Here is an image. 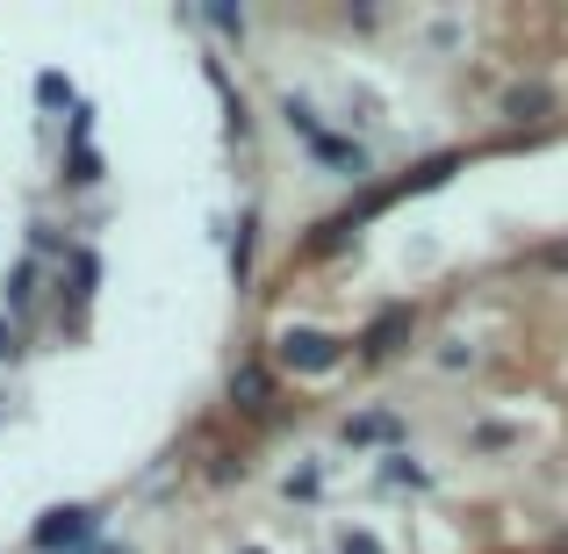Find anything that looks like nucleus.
<instances>
[{
	"instance_id": "1",
	"label": "nucleus",
	"mask_w": 568,
	"mask_h": 554,
	"mask_svg": "<svg viewBox=\"0 0 568 554\" xmlns=\"http://www.w3.org/2000/svg\"><path fill=\"white\" fill-rule=\"evenodd\" d=\"M281 123H288L295 138L310 144V159H317V167H332L338 181H367V173H375L367 144H353V138H338V130H324V115L310 109L303 94H281Z\"/></svg>"
},
{
	"instance_id": "2",
	"label": "nucleus",
	"mask_w": 568,
	"mask_h": 554,
	"mask_svg": "<svg viewBox=\"0 0 568 554\" xmlns=\"http://www.w3.org/2000/svg\"><path fill=\"white\" fill-rule=\"evenodd\" d=\"M87 547H101L94 504H58V512H43L37 533H29V554H87Z\"/></svg>"
},
{
	"instance_id": "3",
	"label": "nucleus",
	"mask_w": 568,
	"mask_h": 554,
	"mask_svg": "<svg viewBox=\"0 0 568 554\" xmlns=\"http://www.w3.org/2000/svg\"><path fill=\"white\" fill-rule=\"evenodd\" d=\"M274 361L295 367V374H332V367H346V339L317 332V324H288L274 339Z\"/></svg>"
},
{
	"instance_id": "4",
	"label": "nucleus",
	"mask_w": 568,
	"mask_h": 554,
	"mask_svg": "<svg viewBox=\"0 0 568 554\" xmlns=\"http://www.w3.org/2000/svg\"><path fill=\"white\" fill-rule=\"evenodd\" d=\"M410 332H417V310L410 303H388V310L367 318V332L353 339V346H361V361H396V353L410 346Z\"/></svg>"
},
{
	"instance_id": "5",
	"label": "nucleus",
	"mask_w": 568,
	"mask_h": 554,
	"mask_svg": "<svg viewBox=\"0 0 568 554\" xmlns=\"http://www.w3.org/2000/svg\"><path fill=\"white\" fill-rule=\"evenodd\" d=\"M223 396H231V411H245V417H266L281 403V382H274V367L252 353V361H237L231 367V382H223Z\"/></svg>"
},
{
	"instance_id": "6",
	"label": "nucleus",
	"mask_w": 568,
	"mask_h": 554,
	"mask_svg": "<svg viewBox=\"0 0 568 554\" xmlns=\"http://www.w3.org/2000/svg\"><path fill=\"white\" fill-rule=\"evenodd\" d=\"M497 109H504V123H518V130H526V123H547V115H555V94H547L540 80H518V87H504V101H497Z\"/></svg>"
},
{
	"instance_id": "7",
	"label": "nucleus",
	"mask_w": 568,
	"mask_h": 554,
	"mask_svg": "<svg viewBox=\"0 0 568 554\" xmlns=\"http://www.w3.org/2000/svg\"><path fill=\"white\" fill-rule=\"evenodd\" d=\"M338 440H346V446H396L403 440V417L396 411H361V417L338 425Z\"/></svg>"
},
{
	"instance_id": "8",
	"label": "nucleus",
	"mask_w": 568,
	"mask_h": 554,
	"mask_svg": "<svg viewBox=\"0 0 568 554\" xmlns=\"http://www.w3.org/2000/svg\"><path fill=\"white\" fill-rule=\"evenodd\" d=\"M37 295H43V266L37 260H14V274H8V318H29Z\"/></svg>"
},
{
	"instance_id": "9",
	"label": "nucleus",
	"mask_w": 568,
	"mask_h": 554,
	"mask_svg": "<svg viewBox=\"0 0 568 554\" xmlns=\"http://www.w3.org/2000/svg\"><path fill=\"white\" fill-rule=\"evenodd\" d=\"M252 231H260V216L245 209V216H237V238H231V281H237V289L252 281Z\"/></svg>"
},
{
	"instance_id": "10",
	"label": "nucleus",
	"mask_w": 568,
	"mask_h": 554,
	"mask_svg": "<svg viewBox=\"0 0 568 554\" xmlns=\"http://www.w3.org/2000/svg\"><path fill=\"white\" fill-rule=\"evenodd\" d=\"M202 22L216 29V37H231V43H245V8H231V0H209L202 8Z\"/></svg>"
},
{
	"instance_id": "11",
	"label": "nucleus",
	"mask_w": 568,
	"mask_h": 554,
	"mask_svg": "<svg viewBox=\"0 0 568 554\" xmlns=\"http://www.w3.org/2000/svg\"><path fill=\"white\" fill-rule=\"evenodd\" d=\"M382 483H388V490H425V483H432V475H425V469H417V461H410V454H388V461H382Z\"/></svg>"
},
{
	"instance_id": "12",
	"label": "nucleus",
	"mask_w": 568,
	"mask_h": 554,
	"mask_svg": "<svg viewBox=\"0 0 568 554\" xmlns=\"http://www.w3.org/2000/svg\"><path fill=\"white\" fill-rule=\"evenodd\" d=\"M37 101L43 109H80V94H72L65 72H37Z\"/></svg>"
},
{
	"instance_id": "13",
	"label": "nucleus",
	"mask_w": 568,
	"mask_h": 554,
	"mask_svg": "<svg viewBox=\"0 0 568 554\" xmlns=\"http://www.w3.org/2000/svg\"><path fill=\"white\" fill-rule=\"evenodd\" d=\"M65 181H72V188H94V181H101V152H94V144H72Z\"/></svg>"
},
{
	"instance_id": "14",
	"label": "nucleus",
	"mask_w": 568,
	"mask_h": 554,
	"mask_svg": "<svg viewBox=\"0 0 568 554\" xmlns=\"http://www.w3.org/2000/svg\"><path fill=\"white\" fill-rule=\"evenodd\" d=\"M101 289V252H72V295H80V303H87V295H94Z\"/></svg>"
},
{
	"instance_id": "15",
	"label": "nucleus",
	"mask_w": 568,
	"mask_h": 554,
	"mask_svg": "<svg viewBox=\"0 0 568 554\" xmlns=\"http://www.w3.org/2000/svg\"><path fill=\"white\" fill-rule=\"evenodd\" d=\"M29 245H37V252H65V260L80 252V245H72L65 231H58V223H29Z\"/></svg>"
},
{
	"instance_id": "16",
	"label": "nucleus",
	"mask_w": 568,
	"mask_h": 554,
	"mask_svg": "<svg viewBox=\"0 0 568 554\" xmlns=\"http://www.w3.org/2000/svg\"><path fill=\"white\" fill-rule=\"evenodd\" d=\"M338 554H382V541L367 526H346V533H338Z\"/></svg>"
},
{
	"instance_id": "17",
	"label": "nucleus",
	"mask_w": 568,
	"mask_h": 554,
	"mask_svg": "<svg viewBox=\"0 0 568 554\" xmlns=\"http://www.w3.org/2000/svg\"><path fill=\"white\" fill-rule=\"evenodd\" d=\"M281 490H288V497H303V504H310V497H317V490H324V475H317V469H295V475H288V483H281Z\"/></svg>"
},
{
	"instance_id": "18",
	"label": "nucleus",
	"mask_w": 568,
	"mask_h": 554,
	"mask_svg": "<svg viewBox=\"0 0 568 554\" xmlns=\"http://www.w3.org/2000/svg\"><path fill=\"white\" fill-rule=\"evenodd\" d=\"M468 440H475V446H511V440H518V432H511V425H475V432H468Z\"/></svg>"
},
{
	"instance_id": "19",
	"label": "nucleus",
	"mask_w": 568,
	"mask_h": 554,
	"mask_svg": "<svg viewBox=\"0 0 568 554\" xmlns=\"http://www.w3.org/2000/svg\"><path fill=\"white\" fill-rule=\"evenodd\" d=\"M540 266H568V238H561V245H547V252H540Z\"/></svg>"
},
{
	"instance_id": "20",
	"label": "nucleus",
	"mask_w": 568,
	"mask_h": 554,
	"mask_svg": "<svg viewBox=\"0 0 568 554\" xmlns=\"http://www.w3.org/2000/svg\"><path fill=\"white\" fill-rule=\"evenodd\" d=\"M0 361H14V324L0 318Z\"/></svg>"
},
{
	"instance_id": "21",
	"label": "nucleus",
	"mask_w": 568,
	"mask_h": 554,
	"mask_svg": "<svg viewBox=\"0 0 568 554\" xmlns=\"http://www.w3.org/2000/svg\"><path fill=\"white\" fill-rule=\"evenodd\" d=\"M87 554H130V547H109V541H101V547H87Z\"/></svg>"
},
{
	"instance_id": "22",
	"label": "nucleus",
	"mask_w": 568,
	"mask_h": 554,
	"mask_svg": "<svg viewBox=\"0 0 568 554\" xmlns=\"http://www.w3.org/2000/svg\"><path fill=\"white\" fill-rule=\"evenodd\" d=\"M237 554H266V547H237Z\"/></svg>"
}]
</instances>
